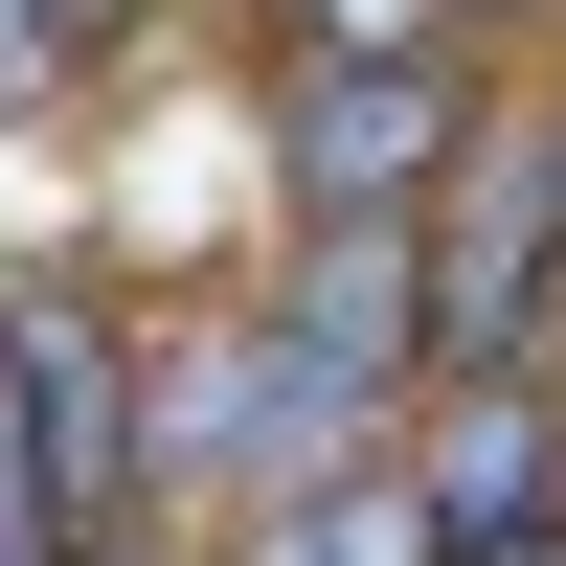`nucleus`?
I'll return each mask as SVG.
<instances>
[{
  "instance_id": "7",
  "label": "nucleus",
  "mask_w": 566,
  "mask_h": 566,
  "mask_svg": "<svg viewBox=\"0 0 566 566\" xmlns=\"http://www.w3.org/2000/svg\"><path fill=\"white\" fill-rule=\"evenodd\" d=\"M136 23H159V0H0V114H69Z\"/></svg>"
},
{
  "instance_id": "1",
  "label": "nucleus",
  "mask_w": 566,
  "mask_h": 566,
  "mask_svg": "<svg viewBox=\"0 0 566 566\" xmlns=\"http://www.w3.org/2000/svg\"><path fill=\"white\" fill-rule=\"evenodd\" d=\"M566 363V91H499V136L431 181V386Z\"/></svg>"
},
{
  "instance_id": "2",
  "label": "nucleus",
  "mask_w": 566,
  "mask_h": 566,
  "mask_svg": "<svg viewBox=\"0 0 566 566\" xmlns=\"http://www.w3.org/2000/svg\"><path fill=\"white\" fill-rule=\"evenodd\" d=\"M0 386H23V453H45V499H69V544H136V522H159V453H136L159 340H136L91 272H0Z\"/></svg>"
},
{
  "instance_id": "9",
  "label": "nucleus",
  "mask_w": 566,
  "mask_h": 566,
  "mask_svg": "<svg viewBox=\"0 0 566 566\" xmlns=\"http://www.w3.org/2000/svg\"><path fill=\"white\" fill-rule=\"evenodd\" d=\"M499 566H566V544H499Z\"/></svg>"
},
{
  "instance_id": "5",
  "label": "nucleus",
  "mask_w": 566,
  "mask_h": 566,
  "mask_svg": "<svg viewBox=\"0 0 566 566\" xmlns=\"http://www.w3.org/2000/svg\"><path fill=\"white\" fill-rule=\"evenodd\" d=\"M386 453H408V499H431V544H453V566L566 544V386H431Z\"/></svg>"
},
{
  "instance_id": "3",
  "label": "nucleus",
  "mask_w": 566,
  "mask_h": 566,
  "mask_svg": "<svg viewBox=\"0 0 566 566\" xmlns=\"http://www.w3.org/2000/svg\"><path fill=\"white\" fill-rule=\"evenodd\" d=\"M499 136L476 45H408V69H272V205L295 227H431V181Z\"/></svg>"
},
{
  "instance_id": "8",
  "label": "nucleus",
  "mask_w": 566,
  "mask_h": 566,
  "mask_svg": "<svg viewBox=\"0 0 566 566\" xmlns=\"http://www.w3.org/2000/svg\"><path fill=\"white\" fill-rule=\"evenodd\" d=\"M453 23H544V0H453Z\"/></svg>"
},
{
  "instance_id": "4",
  "label": "nucleus",
  "mask_w": 566,
  "mask_h": 566,
  "mask_svg": "<svg viewBox=\"0 0 566 566\" xmlns=\"http://www.w3.org/2000/svg\"><path fill=\"white\" fill-rule=\"evenodd\" d=\"M272 340L317 363L340 408H431V227H295V272H272Z\"/></svg>"
},
{
  "instance_id": "6",
  "label": "nucleus",
  "mask_w": 566,
  "mask_h": 566,
  "mask_svg": "<svg viewBox=\"0 0 566 566\" xmlns=\"http://www.w3.org/2000/svg\"><path fill=\"white\" fill-rule=\"evenodd\" d=\"M205 566H453V544H431V499H408V453H363V476H317V499H250Z\"/></svg>"
}]
</instances>
